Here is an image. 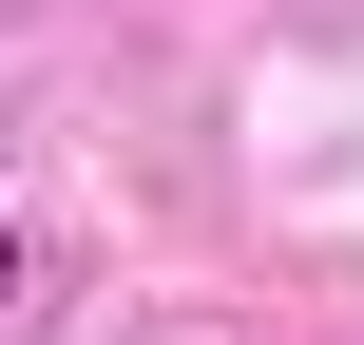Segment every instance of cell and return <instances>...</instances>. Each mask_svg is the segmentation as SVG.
<instances>
[{"mask_svg": "<svg viewBox=\"0 0 364 345\" xmlns=\"http://www.w3.org/2000/svg\"><path fill=\"white\" fill-rule=\"evenodd\" d=\"M0 307H19V211H0Z\"/></svg>", "mask_w": 364, "mask_h": 345, "instance_id": "6da1fadb", "label": "cell"}]
</instances>
